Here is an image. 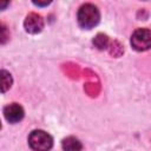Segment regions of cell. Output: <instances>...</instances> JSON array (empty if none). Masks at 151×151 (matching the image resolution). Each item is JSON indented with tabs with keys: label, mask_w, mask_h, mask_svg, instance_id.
I'll return each instance as SVG.
<instances>
[{
	"label": "cell",
	"mask_w": 151,
	"mask_h": 151,
	"mask_svg": "<svg viewBox=\"0 0 151 151\" xmlns=\"http://www.w3.org/2000/svg\"><path fill=\"white\" fill-rule=\"evenodd\" d=\"M77 19H78V24L80 25V27L90 29L98 25L100 20V13H99V9L94 5L85 4L79 8Z\"/></svg>",
	"instance_id": "obj_1"
},
{
	"label": "cell",
	"mask_w": 151,
	"mask_h": 151,
	"mask_svg": "<svg viewBox=\"0 0 151 151\" xmlns=\"http://www.w3.org/2000/svg\"><path fill=\"white\" fill-rule=\"evenodd\" d=\"M28 144L34 151H48L53 146V139L47 132L34 130L28 137Z\"/></svg>",
	"instance_id": "obj_2"
},
{
	"label": "cell",
	"mask_w": 151,
	"mask_h": 151,
	"mask_svg": "<svg viewBox=\"0 0 151 151\" xmlns=\"http://www.w3.org/2000/svg\"><path fill=\"white\" fill-rule=\"evenodd\" d=\"M131 45L136 51H146L151 48V31L147 28H138L132 33Z\"/></svg>",
	"instance_id": "obj_3"
},
{
	"label": "cell",
	"mask_w": 151,
	"mask_h": 151,
	"mask_svg": "<svg viewBox=\"0 0 151 151\" xmlns=\"http://www.w3.org/2000/svg\"><path fill=\"white\" fill-rule=\"evenodd\" d=\"M24 114H25L24 109L17 103H12V104L5 106V109H4V116H5L6 120L12 124L19 123L24 118Z\"/></svg>",
	"instance_id": "obj_4"
},
{
	"label": "cell",
	"mask_w": 151,
	"mask_h": 151,
	"mask_svg": "<svg viewBox=\"0 0 151 151\" xmlns=\"http://www.w3.org/2000/svg\"><path fill=\"white\" fill-rule=\"evenodd\" d=\"M24 26H25V29L28 33L35 34V33L41 32V29L44 28V20H42V18L39 14H37V13H29L26 17V19H25Z\"/></svg>",
	"instance_id": "obj_5"
},
{
	"label": "cell",
	"mask_w": 151,
	"mask_h": 151,
	"mask_svg": "<svg viewBox=\"0 0 151 151\" xmlns=\"http://www.w3.org/2000/svg\"><path fill=\"white\" fill-rule=\"evenodd\" d=\"M64 151H80L83 145L76 137H66L61 143Z\"/></svg>",
	"instance_id": "obj_6"
},
{
	"label": "cell",
	"mask_w": 151,
	"mask_h": 151,
	"mask_svg": "<svg viewBox=\"0 0 151 151\" xmlns=\"http://www.w3.org/2000/svg\"><path fill=\"white\" fill-rule=\"evenodd\" d=\"M1 85H2V92H6L7 88H9L12 85V77L5 70L1 71Z\"/></svg>",
	"instance_id": "obj_7"
},
{
	"label": "cell",
	"mask_w": 151,
	"mask_h": 151,
	"mask_svg": "<svg viewBox=\"0 0 151 151\" xmlns=\"http://www.w3.org/2000/svg\"><path fill=\"white\" fill-rule=\"evenodd\" d=\"M107 42H109V39H107V37L104 35V34H98V35L93 39V44H94L99 50L105 48L106 45H107Z\"/></svg>",
	"instance_id": "obj_8"
}]
</instances>
